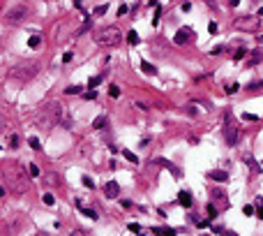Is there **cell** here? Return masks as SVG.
Segmentation results:
<instances>
[{
  "label": "cell",
  "instance_id": "e0dca14e",
  "mask_svg": "<svg viewBox=\"0 0 263 236\" xmlns=\"http://www.w3.org/2000/svg\"><path fill=\"white\" fill-rule=\"evenodd\" d=\"M97 86H99V76H90V79H88V88H90V91H95Z\"/></svg>",
  "mask_w": 263,
  "mask_h": 236
},
{
  "label": "cell",
  "instance_id": "30bf717a",
  "mask_svg": "<svg viewBox=\"0 0 263 236\" xmlns=\"http://www.w3.org/2000/svg\"><path fill=\"white\" fill-rule=\"evenodd\" d=\"M192 202H194V199H192V195H189L187 190H182L180 195H178V204L185 206V208H189V206H192Z\"/></svg>",
  "mask_w": 263,
  "mask_h": 236
},
{
  "label": "cell",
  "instance_id": "d6986e66",
  "mask_svg": "<svg viewBox=\"0 0 263 236\" xmlns=\"http://www.w3.org/2000/svg\"><path fill=\"white\" fill-rule=\"evenodd\" d=\"M127 42H129V44H132V46H136V44H139V35H136V33L132 31V33H129V35H127Z\"/></svg>",
  "mask_w": 263,
  "mask_h": 236
},
{
  "label": "cell",
  "instance_id": "5bb4252c",
  "mask_svg": "<svg viewBox=\"0 0 263 236\" xmlns=\"http://www.w3.org/2000/svg\"><path fill=\"white\" fill-rule=\"evenodd\" d=\"M39 44H42V37H39V35H32V37L28 39V46H30V49H39Z\"/></svg>",
  "mask_w": 263,
  "mask_h": 236
},
{
  "label": "cell",
  "instance_id": "603a6c76",
  "mask_svg": "<svg viewBox=\"0 0 263 236\" xmlns=\"http://www.w3.org/2000/svg\"><path fill=\"white\" fill-rule=\"evenodd\" d=\"M109 95H111V98H118V95H120V88H118V86H111V88H109Z\"/></svg>",
  "mask_w": 263,
  "mask_h": 236
},
{
  "label": "cell",
  "instance_id": "ac0fdd59",
  "mask_svg": "<svg viewBox=\"0 0 263 236\" xmlns=\"http://www.w3.org/2000/svg\"><path fill=\"white\" fill-rule=\"evenodd\" d=\"M104 125H106V118H104V116H99L97 121L92 123V128H95V130H102V128H104Z\"/></svg>",
  "mask_w": 263,
  "mask_h": 236
},
{
  "label": "cell",
  "instance_id": "ba28073f",
  "mask_svg": "<svg viewBox=\"0 0 263 236\" xmlns=\"http://www.w3.org/2000/svg\"><path fill=\"white\" fill-rule=\"evenodd\" d=\"M104 192H106V197H118V192H120V185H118V183L116 181H109L104 185Z\"/></svg>",
  "mask_w": 263,
  "mask_h": 236
},
{
  "label": "cell",
  "instance_id": "74e56055",
  "mask_svg": "<svg viewBox=\"0 0 263 236\" xmlns=\"http://www.w3.org/2000/svg\"><path fill=\"white\" fill-rule=\"evenodd\" d=\"M235 91H238V84H231L229 88H226V93H235Z\"/></svg>",
  "mask_w": 263,
  "mask_h": 236
},
{
  "label": "cell",
  "instance_id": "ffe728a7",
  "mask_svg": "<svg viewBox=\"0 0 263 236\" xmlns=\"http://www.w3.org/2000/svg\"><path fill=\"white\" fill-rule=\"evenodd\" d=\"M122 155H125V158H127L129 162H134V165H136V162H139V158H136V155H134V153H132V151H122Z\"/></svg>",
  "mask_w": 263,
  "mask_h": 236
},
{
  "label": "cell",
  "instance_id": "277c9868",
  "mask_svg": "<svg viewBox=\"0 0 263 236\" xmlns=\"http://www.w3.org/2000/svg\"><path fill=\"white\" fill-rule=\"evenodd\" d=\"M120 42H122V33L118 28H113V26L95 33V44L99 46H118Z\"/></svg>",
  "mask_w": 263,
  "mask_h": 236
},
{
  "label": "cell",
  "instance_id": "4316f807",
  "mask_svg": "<svg viewBox=\"0 0 263 236\" xmlns=\"http://www.w3.org/2000/svg\"><path fill=\"white\" fill-rule=\"evenodd\" d=\"M7 130V121H5V116H0V135Z\"/></svg>",
  "mask_w": 263,
  "mask_h": 236
},
{
  "label": "cell",
  "instance_id": "5b68a950",
  "mask_svg": "<svg viewBox=\"0 0 263 236\" xmlns=\"http://www.w3.org/2000/svg\"><path fill=\"white\" fill-rule=\"evenodd\" d=\"M28 14H30V7L26 2H14L2 12V19L7 23H23V19H28Z\"/></svg>",
  "mask_w": 263,
  "mask_h": 236
},
{
  "label": "cell",
  "instance_id": "f6af8a7d",
  "mask_svg": "<svg viewBox=\"0 0 263 236\" xmlns=\"http://www.w3.org/2000/svg\"><path fill=\"white\" fill-rule=\"evenodd\" d=\"M2 192H5V190H0V197H2Z\"/></svg>",
  "mask_w": 263,
  "mask_h": 236
},
{
  "label": "cell",
  "instance_id": "d590c367",
  "mask_svg": "<svg viewBox=\"0 0 263 236\" xmlns=\"http://www.w3.org/2000/svg\"><path fill=\"white\" fill-rule=\"evenodd\" d=\"M30 146H32V148H35V151H37V148H39V139H35V137H32V139H30Z\"/></svg>",
  "mask_w": 263,
  "mask_h": 236
},
{
  "label": "cell",
  "instance_id": "ee69618b",
  "mask_svg": "<svg viewBox=\"0 0 263 236\" xmlns=\"http://www.w3.org/2000/svg\"><path fill=\"white\" fill-rule=\"evenodd\" d=\"M208 2H210V5H215V0H208Z\"/></svg>",
  "mask_w": 263,
  "mask_h": 236
},
{
  "label": "cell",
  "instance_id": "4dcf8cb0",
  "mask_svg": "<svg viewBox=\"0 0 263 236\" xmlns=\"http://www.w3.org/2000/svg\"><path fill=\"white\" fill-rule=\"evenodd\" d=\"M247 88H249V91H256V88H263V81H254V84H249Z\"/></svg>",
  "mask_w": 263,
  "mask_h": 236
},
{
  "label": "cell",
  "instance_id": "484cf974",
  "mask_svg": "<svg viewBox=\"0 0 263 236\" xmlns=\"http://www.w3.org/2000/svg\"><path fill=\"white\" fill-rule=\"evenodd\" d=\"M28 171H30V176H39V167H37V165H28Z\"/></svg>",
  "mask_w": 263,
  "mask_h": 236
},
{
  "label": "cell",
  "instance_id": "ab89813d",
  "mask_svg": "<svg viewBox=\"0 0 263 236\" xmlns=\"http://www.w3.org/2000/svg\"><path fill=\"white\" fill-rule=\"evenodd\" d=\"M69 61H72V54H69V51H67V54L62 56V63H69Z\"/></svg>",
  "mask_w": 263,
  "mask_h": 236
},
{
  "label": "cell",
  "instance_id": "7bdbcfd3",
  "mask_svg": "<svg viewBox=\"0 0 263 236\" xmlns=\"http://www.w3.org/2000/svg\"><path fill=\"white\" fill-rule=\"evenodd\" d=\"M259 215H261V218H263V208H261V211H259Z\"/></svg>",
  "mask_w": 263,
  "mask_h": 236
},
{
  "label": "cell",
  "instance_id": "8fae6325",
  "mask_svg": "<svg viewBox=\"0 0 263 236\" xmlns=\"http://www.w3.org/2000/svg\"><path fill=\"white\" fill-rule=\"evenodd\" d=\"M208 178H212V181H219V183H224L229 176H226V171H222V169H212L210 174H208Z\"/></svg>",
  "mask_w": 263,
  "mask_h": 236
},
{
  "label": "cell",
  "instance_id": "836d02e7",
  "mask_svg": "<svg viewBox=\"0 0 263 236\" xmlns=\"http://www.w3.org/2000/svg\"><path fill=\"white\" fill-rule=\"evenodd\" d=\"M9 146H12V148H16V146H19V137H16V135L9 139Z\"/></svg>",
  "mask_w": 263,
  "mask_h": 236
},
{
  "label": "cell",
  "instance_id": "2e32d148",
  "mask_svg": "<svg viewBox=\"0 0 263 236\" xmlns=\"http://www.w3.org/2000/svg\"><path fill=\"white\" fill-rule=\"evenodd\" d=\"M205 213H208V220H212V218L217 215V208H215L212 204H208V206H205Z\"/></svg>",
  "mask_w": 263,
  "mask_h": 236
},
{
  "label": "cell",
  "instance_id": "4fadbf2b",
  "mask_svg": "<svg viewBox=\"0 0 263 236\" xmlns=\"http://www.w3.org/2000/svg\"><path fill=\"white\" fill-rule=\"evenodd\" d=\"M261 61H263V51H254V54H252V58L247 61V65H259Z\"/></svg>",
  "mask_w": 263,
  "mask_h": 236
},
{
  "label": "cell",
  "instance_id": "9a60e30c",
  "mask_svg": "<svg viewBox=\"0 0 263 236\" xmlns=\"http://www.w3.org/2000/svg\"><path fill=\"white\" fill-rule=\"evenodd\" d=\"M141 69L146 72V74H155V72H157L155 65H150V63H141Z\"/></svg>",
  "mask_w": 263,
  "mask_h": 236
},
{
  "label": "cell",
  "instance_id": "52a82bcc",
  "mask_svg": "<svg viewBox=\"0 0 263 236\" xmlns=\"http://www.w3.org/2000/svg\"><path fill=\"white\" fill-rule=\"evenodd\" d=\"M259 26H261L259 16H240V19H235V28H240V31H256Z\"/></svg>",
  "mask_w": 263,
  "mask_h": 236
},
{
  "label": "cell",
  "instance_id": "8d00e7d4",
  "mask_svg": "<svg viewBox=\"0 0 263 236\" xmlns=\"http://www.w3.org/2000/svg\"><path fill=\"white\" fill-rule=\"evenodd\" d=\"M242 213H245V215H252V213H254V208H252V206H245V208H242Z\"/></svg>",
  "mask_w": 263,
  "mask_h": 236
},
{
  "label": "cell",
  "instance_id": "9c48e42d",
  "mask_svg": "<svg viewBox=\"0 0 263 236\" xmlns=\"http://www.w3.org/2000/svg\"><path fill=\"white\" fill-rule=\"evenodd\" d=\"M187 39H189V31L187 28H182V31L175 33V37H173V44H187Z\"/></svg>",
  "mask_w": 263,
  "mask_h": 236
},
{
  "label": "cell",
  "instance_id": "d4e9b609",
  "mask_svg": "<svg viewBox=\"0 0 263 236\" xmlns=\"http://www.w3.org/2000/svg\"><path fill=\"white\" fill-rule=\"evenodd\" d=\"M44 204L46 206H53V204H56V197H53V195H44Z\"/></svg>",
  "mask_w": 263,
  "mask_h": 236
},
{
  "label": "cell",
  "instance_id": "b9f144b4",
  "mask_svg": "<svg viewBox=\"0 0 263 236\" xmlns=\"http://www.w3.org/2000/svg\"><path fill=\"white\" fill-rule=\"evenodd\" d=\"M259 14H261V16H263V7H261V9H259Z\"/></svg>",
  "mask_w": 263,
  "mask_h": 236
},
{
  "label": "cell",
  "instance_id": "60d3db41",
  "mask_svg": "<svg viewBox=\"0 0 263 236\" xmlns=\"http://www.w3.org/2000/svg\"><path fill=\"white\" fill-rule=\"evenodd\" d=\"M229 5H231V7H235V5H240V0H229Z\"/></svg>",
  "mask_w": 263,
  "mask_h": 236
},
{
  "label": "cell",
  "instance_id": "e575fe53",
  "mask_svg": "<svg viewBox=\"0 0 263 236\" xmlns=\"http://www.w3.org/2000/svg\"><path fill=\"white\" fill-rule=\"evenodd\" d=\"M83 98H86V100H95V98H97V93H95V91H90V93H86Z\"/></svg>",
  "mask_w": 263,
  "mask_h": 236
},
{
  "label": "cell",
  "instance_id": "83f0119b",
  "mask_svg": "<svg viewBox=\"0 0 263 236\" xmlns=\"http://www.w3.org/2000/svg\"><path fill=\"white\" fill-rule=\"evenodd\" d=\"M129 232H132V234H139V232H141V227H139V225H136V222H132V225H129Z\"/></svg>",
  "mask_w": 263,
  "mask_h": 236
},
{
  "label": "cell",
  "instance_id": "1f68e13d",
  "mask_svg": "<svg viewBox=\"0 0 263 236\" xmlns=\"http://www.w3.org/2000/svg\"><path fill=\"white\" fill-rule=\"evenodd\" d=\"M44 181H46V183H53V185H56V183H58V176L49 174V176H46V178H44Z\"/></svg>",
  "mask_w": 263,
  "mask_h": 236
},
{
  "label": "cell",
  "instance_id": "7a4b0ae2",
  "mask_svg": "<svg viewBox=\"0 0 263 236\" xmlns=\"http://www.w3.org/2000/svg\"><path fill=\"white\" fill-rule=\"evenodd\" d=\"M62 118V104L58 100H51V102H46L42 111H39V118H37V125L44 130H51L56 123H60Z\"/></svg>",
  "mask_w": 263,
  "mask_h": 236
},
{
  "label": "cell",
  "instance_id": "d6a6232c",
  "mask_svg": "<svg viewBox=\"0 0 263 236\" xmlns=\"http://www.w3.org/2000/svg\"><path fill=\"white\" fill-rule=\"evenodd\" d=\"M83 185H86V188H95V183H92L90 178H88V176H86V178H83Z\"/></svg>",
  "mask_w": 263,
  "mask_h": 236
},
{
  "label": "cell",
  "instance_id": "7402d4cb",
  "mask_svg": "<svg viewBox=\"0 0 263 236\" xmlns=\"http://www.w3.org/2000/svg\"><path fill=\"white\" fill-rule=\"evenodd\" d=\"M233 58H235V61H242V58H245V49H235Z\"/></svg>",
  "mask_w": 263,
  "mask_h": 236
},
{
  "label": "cell",
  "instance_id": "7c38bea8",
  "mask_svg": "<svg viewBox=\"0 0 263 236\" xmlns=\"http://www.w3.org/2000/svg\"><path fill=\"white\" fill-rule=\"evenodd\" d=\"M152 232L157 236H175V229H166V227H152Z\"/></svg>",
  "mask_w": 263,
  "mask_h": 236
},
{
  "label": "cell",
  "instance_id": "6da1fadb",
  "mask_svg": "<svg viewBox=\"0 0 263 236\" xmlns=\"http://www.w3.org/2000/svg\"><path fill=\"white\" fill-rule=\"evenodd\" d=\"M0 178H2V183H5V188L12 192H19V195H23V192L28 190V185H30V174H26V169L19 165L16 160H5L0 162Z\"/></svg>",
  "mask_w": 263,
  "mask_h": 236
},
{
  "label": "cell",
  "instance_id": "cb8c5ba5",
  "mask_svg": "<svg viewBox=\"0 0 263 236\" xmlns=\"http://www.w3.org/2000/svg\"><path fill=\"white\" fill-rule=\"evenodd\" d=\"M106 9H109V5H99V7L95 9V16H102V14H106Z\"/></svg>",
  "mask_w": 263,
  "mask_h": 236
},
{
  "label": "cell",
  "instance_id": "3957f363",
  "mask_svg": "<svg viewBox=\"0 0 263 236\" xmlns=\"http://www.w3.org/2000/svg\"><path fill=\"white\" fill-rule=\"evenodd\" d=\"M39 72V65L35 61H26V63H19L14 67L9 69V79L12 81H30L32 76H37Z\"/></svg>",
  "mask_w": 263,
  "mask_h": 236
},
{
  "label": "cell",
  "instance_id": "f1b7e54d",
  "mask_svg": "<svg viewBox=\"0 0 263 236\" xmlns=\"http://www.w3.org/2000/svg\"><path fill=\"white\" fill-rule=\"evenodd\" d=\"M242 118H245V121H249V123L259 121V116H254V114H242Z\"/></svg>",
  "mask_w": 263,
  "mask_h": 236
},
{
  "label": "cell",
  "instance_id": "44dd1931",
  "mask_svg": "<svg viewBox=\"0 0 263 236\" xmlns=\"http://www.w3.org/2000/svg\"><path fill=\"white\" fill-rule=\"evenodd\" d=\"M81 213L88 215V218H92V220H97V213H95V211H90V208H81Z\"/></svg>",
  "mask_w": 263,
  "mask_h": 236
},
{
  "label": "cell",
  "instance_id": "7dc6e473",
  "mask_svg": "<svg viewBox=\"0 0 263 236\" xmlns=\"http://www.w3.org/2000/svg\"><path fill=\"white\" fill-rule=\"evenodd\" d=\"M203 236H205V234H203Z\"/></svg>",
  "mask_w": 263,
  "mask_h": 236
},
{
  "label": "cell",
  "instance_id": "8992f818",
  "mask_svg": "<svg viewBox=\"0 0 263 236\" xmlns=\"http://www.w3.org/2000/svg\"><path fill=\"white\" fill-rule=\"evenodd\" d=\"M224 139H226V146H235V144H238V139H240V130H238V125L231 121V116H226Z\"/></svg>",
  "mask_w": 263,
  "mask_h": 236
},
{
  "label": "cell",
  "instance_id": "f35d334b",
  "mask_svg": "<svg viewBox=\"0 0 263 236\" xmlns=\"http://www.w3.org/2000/svg\"><path fill=\"white\" fill-rule=\"evenodd\" d=\"M182 12H189V9H192V5H189V2H182Z\"/></svg>",
  "mask_w": 263,
  "mask_h": 236
},
{
  "label": "cell",
  "instance_id": "bcb514c9",
  "mask_svg": "<svg viewBox=\"0 0 263 236\" xmlns=\"http://www.w3.org/2000/svg\"><path fill=\"white\" fill-rule=\"evenodd\" d=\"M0 148H2V146H0Z\"/></svg>",
  "mask_w": 263,
  "mask_h": 236
},
{
  "label": "cell",
  "instance_id": "f546056e",
  "mask_svg": "<svg viewBox=\"0 0 263 236\" xmlns=\"http://www.w3.org/2000/svg\"><path fill=\"white\" fill-rule=\"evenodd\" d=\"M65 93H67V95H74V93H81V88H79V86H69Z\"/></svg>",
  "mask_w": 263,
  "mask_h": 236
}]
</instances>
